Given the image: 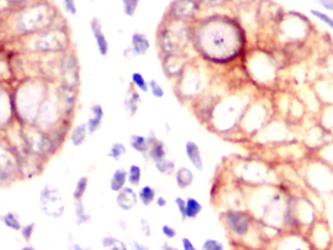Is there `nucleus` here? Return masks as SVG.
<instances>
[{
	"mask_svg": "<svg viewBox=\"0 0 333 250\" xmlns=\"http://www.w3.org/2000/svg\"><path fill=\"white\" fill-rule=\"evenodd\" d=\"M56 6L48 1L37 0L14 10L8 22L10 30L22 37H26L53 27L56 18Z\"/></svg>",
	"mask_w": 333,
	"mask_h": 250,
	"instance_id": "f257e3e1",
	"label": "nucleus"
},
{
	"mask_svg": "<svg viewBox=\"0 0 333 250\" xmlns=\"http://www.w3.org/2000/svg\"><path fill=\"white\" fill-rule=\"evenodd\" d=\"M222 221L226 230L237 242H254L261 240L267 242L264 238L259 222L244 208H230L223 212ZM268 243V242H267Z\"/></svg>",
	"mask_w": 333,
	"mask_h": 250,
	"instance_id": "f03ea898",
	"label": "nucleus"
},
{
	"mask_svg": "<svg viewBox=\"0 0 333 250\" xmlns=\"http://www.w3.org/2000/svg\"><path fill=\"white\" fill-rule=\"evenodd\" d=\"M301 178L313 195L319 197L333 196V166L320 157L303 165Z\"/></svg>",
	"mask_w": 333,
	"mask_h": 250,
	"instance_id": "7ed1b4c3",
	"label": "nucleus"
},
{
	"mask_svg": "<svg viewBox=\"0 0 333 250\" xmlns=\"http://www.w3.org/2000/svg\"><path fill=\"white\" fill-rule=\"evenodd\" d=\"M233 173L236 180L247 188L278 184L277 173L273 167L254 159H242L234 164Z\"/></svg>",
	"mask_w": 333,
	"mask_h": 250,
	"instance_id": "20e7f679",
	"label": "nucleus"
},
{
	"mask_svg": "<svg viewBox=\"0 0 333 250\" xmlns=\"http://www.w3.org/2000/svg\"><path fill=\"white\" fill-rule=\"evenodd\" d=\"M26 48L39 53L63 52L70 46L69 34L63 28H50L26 36Z\"/></svg>",
	"mask_w": 333,
	"mask_h": 250,
	"instance_id": "39448f33",
	"label": "nucleus"
},
{
	"mask_svg": "<svg viewBox=\"0 0 333 250\" xmlns=\"http://www.w3.org/2000/svg\"><path fill=\"white\" fill-rule=\"evenodd\" d=\"M191 32L180 25L171 29L169 26L159 27L157 32V45L163 56L181 55L183 49L187 46Z\"/></svg>",
	"mask_w": 333,
	"mask_h": 250,
	"instance_id": "423d86ee",
	"label": "nucleus"
},
{
	"mask_svg": "<svg viewBox=\"0 0 333 250\" xmlns=\"http://www.w3.org/2000/svg\"><path fill=\"white\" fill-rule=\"evenodd\" d=\"M206 33L203 34L202 38L199 39L201 47L204 52L213 58L224 59L232 53V48L229 47L231 40H229V32L220 30L206 29Z\"/></svg>",
	"mask_w": 333,
	"mask_h": 250,
	"instance_id": "0eeeda50",
	"label": "nucleus"
},
{
	"mask_svg": "<svg viewBox=\"0 0 333 250\" xmlns=\"http://www.w3.org/2000/svg\"><path fill=\"white\" fill-rule=\"evenodd\" d=\"M269 245L271 250H314L308 234L301 231H285Z\"/></svg>",
	"mask_w": 333,
	"mask_h": 250,
	"instance_id": "6e6552de",
	"label": "nucleus"
},
{
	"mask_svg": "<svg viewBox=\"0 0 333 250\" xmlns=\"http://www.w3.org/2000/svg\"><path fill=\"white\" fill-rule=\"evenodd\" d=\"M314 250H332L333 235L329 225L323 218H319L306 232Z\"/></svg>",
	"mask_w": 333,
	"mask_h": 250,
	"instance_id": "1a4fd4ad",
	"label": "nucleus"
},
{
	"mask_svg": "<svg viewBox=\"0 0 333 250\" xmlns=\"http://www.w3.org/2000/svg\"><path fill=\"white\" fill-rule=\"evenodd\" d=\"M202 3L200 0H174L167 10V18L174 21L185 22L193 19L200 11Z\"/></svg>",
	"mask_w": 333,
	"mask_h": 250,
	"instance_id": "9d476101",
	"label": "nucleus"
},
{
	"mask_svg": "<svg viewBox=\"0 0 333 250\" xmlns=\"http://www.w3.org/2000/svg\"><path fill=\"white\" fill-rule=\"evenodd\" d=\"M40 206L44 214L51 217H60L65 210L64 201L58 190L45 187L40 196Z\"/></svg>",
	"mask_w": 333,
	"mask_h": 250,
	"instance_id": "9b49d317",
	"label": "nucleus"
},
{
	"mask_svg": "<svg viewBox=\"0 0 333 250\" xmlns=\"http://www.w3.org/2000/svg\"><path fill=\"white\" fill-rule=\"evenodd\" d=\"M268 111L262 106H254L253 107L249 108L245 115L242 117L243 124L242 127L244 128L247 134H256L259 130H261L264 126V124L267 120Z\"/></svg>",
	"mask_w": 333,
	"mask_h": 250,
	"instance_id": "f8f14e48",
	"label": "nucleus"
},
{
	"mask_svg": "<svg viewBox=\"0 0 333 250\" xmlns=\"http://www.w3.org/2000/svg\"><path fill=\"white\" fill-rule=\"evenodd\" d=\"M90 30L92 36L96 41L97 49L102 57H107L110 50L109 41L104 33L103 26L98 18H92L90 21Z\"/></svg>",
	"mask_w": 333,
	"mask_h": 250,
	"instance_id": "ddd939ff",
	"label": "nucleus"
},
{
	"mask_svg": "<svg viewBox=\"0 0 333 250\" xmlns=\"http://www.w3.org/2000/svg\"><path fill=\"white\" fill-rule=\"evenodd\" d=\"M185 61L184 57L181 55H167L163 56L162 66L163 72L165 71L166 75L169 77H174L177 75H181V73L185 70Z\"/></svg>",
	"mask_w": 333,
	"mask_h": 250,
	"instance_id": "4468645a",
	"label": "nucleus"
},
{
	"mask_svg": "<svg viewBox=\"0 0 333 250\" xmlns=\"http://www.w3.org/2000/svg\"><path fill=\"white\" fill-rule=\"evenodd\" d=\"M137 195L131 188H123L120 192H118L116 203L121 209L130 210L137 204Z\"/></svg>",
	"mask_w": 333,
	"mask_h": 250,
	"instance_id": "2eb2a0df",
	"label": "nucleus"
},
{
	"mask_svg": "<svg viewBox=\"0 0 333 250\" xmlns=\"http://www.w3.org/2000/svg\"><path fill=\"white\" fill-rule=\"evenodd\" d=\"M150 43L148 37L142 33H134L131 36L132 52L136 56H145L149 50Z\"/></svg>",
	"mask_w": 333,
	"mask_h": 250,
	"instance_id": "dca6fc26",
	"label": "nucleus"
},
{
	"mask_svg": "<svg viewBox=\"0 0 333 250\" xmlns=\"http://www.w3.org/2000/svg\"><path fill=\"white\" fill-rule=\"evenodd\" d=\"M185 151L193 166L197 170L202 171L204 169V161L199 145L193 141H188L185 146Z\"/></svg>",
	"mask_w": 333,
	"mask_h": 250,
	"instance_id": "f3484780",
	"label": "nucleus"
},
{
	"mask_svg": "<svg viewBox=\"0 0 333 250\" xmlns=\"http://www.w3.org/2000/svg\"><path fill=\"white\" fill-rule=\"evenodd\" d=\"M104 118V109L101 105H94L91 107V116L87 121V127L90 134L95 133L100 127Z\"/></svg>",
	"mask_w": 333,
	"mask_h": 250,
	"instance_id": "a211bd4d",
	"label": "nucleus"
},
{
	"mask_svg": "<svg viewBox=\"0 0 333 250\" xmlns=\"http://www.w3.org/2000/svg\"><path fill=\"white\" fill-rule=\"evenodd\" d=\"M87 133H89V131H88L86 123H81V124L76 125L71 133V141L73 145L76 147L81 146L85 142Z\"/></svg>",
	"mask_w": 333,
	"mask_h": 250,
	"instance_id": "6ab92c4d",
	"label": "nucleus"
},
{
	"mask_svg": "<svg viewBox=\"0 0 333 250\" xmlns=\"http://www.w3.org/2000/svg\"><path fill=\"white\" fill-rule=\"evenodd\" d=\"M194 181V174L191 169L187 167L180 168L176 173V183L180 189H186L192 185Z\"/></svg>",
	"mask_w": 333,
	"mask_h": 250,
	"instance_id": "aec40b11",
	"label": "nucleus"
},
{
	"mask_svg": "<svg viewBox=\"0 0 333 250\" xmlns=\"http://www.w3.org/2000/svg\"><path fill=\"white\" fill-rule=\"evenodd\" d=\"M127 179V172L123 169H117L114 171L111 180V189L113 192H120L125 185Z\"/></svg>",
	"mask_w": 333,
	"mask_h": 250,
	"instance_id": "412c9836",
	"label": "nucleus"
},
{
	"mask_svg": "<svg viewBox=\"0 0 333 250\" xmlns=\"http://www.w3.org/2000/svg\"><path fill=\"white\" fill-rule=\"evenodd\" d=\"M130 146L136 152L145 154L149 149V140L141 135H132L130 138Z\"/></svg>",
	"mask_w": 333,
	"mask_h": 250,
	"instance_id": "4be33fe9",
	"label": "nucleus"
},
{
	"mask_svg": "<svg viewBox=\"0 0 333 250\" xmlns=\"http://www.w3.org/2000/svg\"><path fill=\"white\" fill-rule=\"evenodd\" d=\"M203 210L202 203L193 197L188 198L186 203V217L189 219L197 218Z\"/></svg>",
	"mask_w": 333,
	"mask_h": 250,
	"instance_id": "5701e85b",
	"label": "nucleus"
},
{
	"mask_svg": "<svg viewBox=\"0 0 333 250\" xmlns=\"http://www.w3.org/2000/svg\"><path fill=\"white\" fill-rule=\"evenodd\" d=\"M131 82L138 91H141L143 93H148L149 91L148 82L146 80L145 76L139 71H135L132 73Z\"/></svg>",
	"mask_w": 333,
	"mask_h": 250,
	"instance_id": "b1692460",
	"label": "nucleus"
},
{
	"mask_svg": "<svg viewBox=\"0 0 333 250\" xmlns=\"http://www.w3.org/2000/svg\"><path fill=\"white\" fill-rule=\"evenodd\" d=\"M126 102H127V107L129 108L130 114L134 115L138 110V106L140 103V95L138 93V90L135 87L130 90V94L128 95V99Z\"/></svg>",
	"mask_w": 333,
	"mask_h": 250,
	"instance_id": "393cba45",
	"label": "nucleus"
},
{
	"mask_svg": "<svg viewBox=\"0 0 333 250\" xmlns=\"http://www.w3.org/2000/svg\"><path fill=\"white\" fill-rule=\"evenodd\" d=\"M309 12L313 17L316 18L319 22H321L323 25H325L326 27H328L330 30L333 31V18L330 15L315 8L310 9Z\"/></svg>",
	"mask_w": 333,
	"mask_h": 250,
	"instance_id": "a878e982",
	"label": "nucleus"
},
{
	"mask_svg": "<svg viewBox=\"0 0 333 250\" xmlns=\"http://www.w3.org/2000/svg\"><path fill=\"white\" fill-rule=\"evenodd\" d=\"M121 3L124 15L132 18L139 8L140 0H121Z\"/></svg>",
	"mask_w": 333,
	"mask_h": 250,
	"instance_id": "bb28decb",
	"label": "nucleus"
},
{
	"mask_svg": "<svg viewBox=\"0 0 333 250\" xmlns=\"http://www.w3.org/2000/svg\"><path fill=\"white\" fill-rule=\"evenodd\" d=\"M103 245L107 250H127L125 244L113 236H107L103 239Z\"/></svg>",
	"mask_w": 333,
	"mask_h": 250,
	"instance_id": "cd10ccee",
	"label": "nucleus"
},
{
	"mask_svg": "<svg viewBox=\"0 0 333 250\" xmlns=\"http://www.w3.org/2000/svg\"><path fill=\"white\" fill-rule=\"evenodd\" d=\"M139 197L141 199V201L143 202L144 205L148 206L149 205L155 197V192L153 191V189L149 186H145L144 188H142V190L140 191L139 194Z\"/></svg>",
	"mask_w": 333,
	"mask_h": 250,
	"instance_id": "c85d7f7f",
	"label": "nucleus"
},
{
	"mask_svg": "<svg viewBox=\"0 0 333 250\" xmlns=\"http://www.w3.org/2000/svg\"><path fill=\"white\" fill-rule=\"evenodd\" d=\"M150 156L152 160L156 161H160L163 160V157L165 156V150H164V144L158 140H154L152 144V149L150 152Z\"/></svg>",
	"mask_w": 333,
	"mask_h": 250,
	"instance_id": "c756f323",
	"label": "nucleus"
},
{
	"mask_svg": "<svg viewBox=\"0 0 333 250\" xmlns=\"http://www.w3.org/2000/svg\"><path fill=\"white\" fill-rule=\"evenodd\" d=\"M321 122L324 130L333 135V107H330L323 112Z\"/></svg>",
	"mask_w": 333,
	"mask_h": 250,
	"instance_id": "7c9ffc66",
	"label": "nucleus"
},
{
	"mask_svg": "<svg viewBox=\"0 0 333 250\" xmlns=\"http://www.w3.org/2000/svg\"><path fill=\"white\" fill-rule=\"evenodd\" d=\"M126 154V148L122 143H114L109 153V157L114 161H119Z\"/></svg>",
	"mask_w": 333,
	"mask_h": 250,
	"instance_id": "2f4dec72",
	"label": "nucleus"
},
{
	"mask_svg": "<svg viewBox=\"0 0 333 250\" xmlns=\"http://www.w3.org/2000/svg\"><path fill=\"white\" fill-rule=\"evenodd\" d=\"M3 222L4 224L12 229V230H15V231H20L22 230V226H21V223L20 221L18 220L17 216L11 212L9 213H6L4 216H3Z\"/></svg>",
	"mask_w": 333,
	"mask_h": 250,
	"instance_id": "473e14b6",
	"label": "nucleus"
},
{
	"mask_svg": "<svg viewBox=\"0 0 333 250\" xmlns=\"http://www.w3.org/2000/svg\"><path fill=\"white\" fill-rule=\"evenodd\" d=\"M155 167L156 169L162 173V174H166V175H171L172 172L174 171V163L172 161H156L155 162Z\"/></svg>",
	"mask_w": 333,
	"mask_h": 250,
	"instance_id": "72a5a7b5",
	"label": "nucleus"
},
{
	"mask_svg": "<svg viewBox=\"0 0 333 250\" xmlns=\"http://www.w3.org/2000/svg\"><path fill=\"white\" fill-rule=\"evenodd\" d=\"M141 168L138 165H131L128 171V181L133 186H138L141 181Z\"/></svg>",
	"mask_w": 333,
	"mask_h": 250,
	"instance_id": "f704fd0d",
	"label": "nucleus"
},
{
	"mask_svg": "<svg viewBox=\"0 0 333 250\" xmlns=\"http://www.w3.org/2000/svg\"><path fill=\"white\" fill-rule=\"evenodd\" d=\"M148 88H149V92L154 98L161 99L164 97V89L162 88L161 84L157 80L150 79L148 81Z\"/></svg>",
	"mask_w": 333,
	"mask_h": 250,
	"instance_id": "c9c22d12",
	"label": "nucleus"
},
{
	"mask_svg": "<svg viewBox=\"0 0 333 250\" xmlns=\"http://www.w3.org/2000/svg\"><path fill=\"white\" fill-rule=\"evenodd\" d=\"M203 250H225V246L216 238H207L203 244Z\"/></svg>",
	"mask_w": 333,
	"mask_h": 250,
	"instance_id": "e433bc0d",
	"label": "nucleus"
},
{
	"mask_svg": "<svg viewBox=\"0 0 333 250\" xmlns=\"http://www.w3.org/2000/svg\"><path fill=\"white\" fill-rule=\"evenodd\" d=\"M75 216L77 218L78 224L85 223L90 219V216L86 213L85 208L83 204L80 202V200H77V202L75 203Z\"/></svg>",
	"mask_w": 333,
	"mask_h": 250,
	"instance_id": "4c0bfd02",
	"label": "nucleus"
},
{
	"mask_svg": "<svg viewBox=\"0 0 333 250\" xmlns=\"http://www.w3.org/2000/svg\"><path fill=\"white\" fill-rule=\"evenodd\" d=\"M87 178L86 177H81L77 184H76V187H75V190H74V196L76 200H80L81 197L83 196L85 191H86V188H87Z\"/></svg>",
	"mask_w": 333,
	"mask_h": 250,
	"instance_id": "58836bf2",
	"label": "nucleus"
},
{
	"mask_svg": "<svg viewBox=\"0 0 333 250\" xmlns=\"http://www.w3.org/2000/svg\"><path fill=\"white\" fill-rule=\"evenodd\" d=\"M202 5L209 7V8H215L225 5L229 0H200Z\"/></svg>",
	"mask_w": 333,
	"mask_h": 250,
	"instance_id": "ea45409f",
	"label": "nucleus"
},
{
	"mask_svg": "<svg viewBox=\"0 0 333 250\" xmlns=\"http://www.w3.org/2000/svg\"><path fill=\"white\" fill-rule=\"evenodd\" d=\"M65 10L70 14V15H76L77 13V7H76V2L75 0H63Z\"/></svg>",
	"mask_w": 333,
	"mask_h": 250,
	"instance_id": "a19ab883",
	"label": "nucleus"
},
{
	"mask_svg": "<svg viewBox=\"0 0 333 250\" xmlns=\"http://www.w3.org/2000/svg\"><path fill=\"white\" fill-rule=\"evenodd\" d=\"M321 152L322 155H320V158L333 166V147L331 149L323 148L321 149Z\"/></svg>",
	"mask_w": 333,
	"mask_h": 250,
	"instance_id": "79ce46f5",
	"label": "nucleus"
},
{
	"mask_svg": "<svg viewBox=\"0 0 333 250\" xmlns=\"http://www.w3.org/2000/svg\"><path fill=\"white\" fill-rule=\"evenodd\" d=\"M35 226H36L35 223H31L22 229V235L27 241H29L32 238V235H33V232L35 230Z\"/></svg>",
	"mask_w": 333,
	"mask_h": 250,
	"instance_id": "37998d69",
	"label": "nucleus"
},
{
	"mask_svg": "<svg viewBox=\"0 0 333 250\" xmlns=\"http://www.w3.org/2000/svg\"><path fill=\"white\" fill-rule=\"evenodd\" d=\"M175 203L177 205V208L179 210V213L181 214L183 220H186L187 217H186V203L187 201H185L182 197H177L175 199Z\"/></svg>",
	"mask_w": 333,
	"mask_h": 250,
	"instance_id": "c03bdc74",
	"label": "nucleus"
},
{
	"mask_svg": "<svg viewBox=\"0 0 333 250\" xmlns=\"http://www.w3.org/2000/svg\"><path fill=\"white\" fill-rule=\"evenodd\" d=\"M35 1H37V0H8V3L12 6V8L17 9Z\"/></svg>",
	"mask_w": 333,
	"mask_h": 250,
	"instance_id": "a18cd8bd",
	"label": "nucleus"
},
{
	"mask_svg": "<svg viewBox=\"0 0 333 250\" xmlns=\"http://www.w3.org/2000/svg\"><path fill=\"white\" fill-rule=\"evenodd\" d=\"M161 231H162V233L167 238H174L177 234L175 229L168 225H163L161 228Z\"/></svg>",
	"mask_w": 333,
	"mask_h": 250,
	"instance_id": "49530a36",
	"label": "nucleus"
},
{
	"mask_svg": "<svg viewBox=\"0 0 333 250\" xmlns=\"http://www.w3.org/2000/svg\"><path fill=\"white\" fill-rule=\"evenodd\" d=\"M317 4L328 12H333V0H316Z\"/></svg>",
	"mask_w": 333,
	"mask_h": 250,
	"instance_id": "de8ad7c7",
	"label": "nucleus"
},
{
	"mask_svg": "<svg viewBox=\"0 0 333 250\" xmlns=\"http://www.w3.org/2000/svg\"><path fill=\"white\" fill-rule=\"evenodd\" d=\"M182 243H183L184 250H198V248L193 244L191 239L188 237H184L182 239Z\"/></svg>",
	"mask_w": 333,
	"mask_h": 250,
	"instance_id": "09e8293b",
	"label": "nucleus"
},
{
	"mask_svg": "<svg viewBox=\"0 0 333 250\" xmlns=\"http://www.w3.org/2000/svg\"><path fill=\"white\" fill-rule=\"evenodd\" d=\"M166 203H167V200H166L163 196H158L156 198V204L159 206V207H164L166 205Z\"/></svg>",
	"mask_w": 333,
	"mask_h": 250,
	"instance_id": "8fccbe9b",
	"label": "nucleus"
},
{
	"mask_svg": "<svg viewBox=\"0 0 333 250\" xmlns=\"http://www.w3.org/2000/svg\"><path fill=\"white\" fill-rule=\"evenodd\" d=\"M133 247H134L135 250H149L147 246H145V245H143V244H140V243L137 242V241H134V242H133Z\"/></svg>",
	"mask_w": 333,
	"mask_h": 250,
	"instance_id": "3c124183",
	"label": "nucleus"
},
{
	"mask_svg": "<svg viewBox=\"0 0 333 250\" xmlns=\"http://www.w3.org/2000/svg\"><path fill=\"white\" fill-rule=\"evenodd\" d=\"M163 250H174V248H173L172 246H170L169 244L165 243V244L163 245Z\"/></svg>",
	"mask_w": 333,
	"mask_h": 250,
	"instance_id": "603ef678",
	"label": "nucleus"
},
{
	"mask_svg": "<svg viewBox=\"0 0 333 250\" xmlns=\"http://www.w3.org/2000/svg\"><path fill=\"white\" fill-rule=\"evenodd\" d=\"M22 250H36V249L33 246H25L22 248Z\"/></svg>",
	"mask_w": 333,
	"mask_h": 250,
	"instance_id": "864d4df0",
	"label": "nucleus"
},
{
	"mask_svg": "<svg viewBox=\"0 0 333 250\" xmlns=\"http://www.w3.org/2000/svg\"><path fill=\"white\" fill-rule=\"evenodd\" d=\"M74 250H83L79 245H77V244H75L74 246Z\"/></svg>",
	"mask_w": 333,
	"mask_h": 250,
	"instance_id": "5fc2aeb1",
	"label": "nucleus"
},
{
	"mask_svg": "<svg viewBox=\"0 0 333 250\" xmlns=\"http://www.w3.org/2000/svg\"><path fill=\"white\" fill-rule=\"evenodd\" d=\"M174 250H179V249L178 248H174Z\"/></svg>",
	"mask_w": 333,
	"mask_h": 250,
	"instance_id": "6e6d98bb",
	"label": "nucleus"
}]
</instances>
